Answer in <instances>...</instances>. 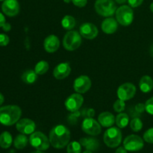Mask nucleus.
<instances>
[{
  "mask_svg": "<svg viewBox=\"0 0 153 153\" xmlns=\"http://www.w3.org/2000/svg\"><path fill=\"white\" fill-rule=\"evenodd\" d=\"M37 76L38 75L36 73L34 70H28L22 73V76H21V79H22L24 83L31 85V84H34L37 81Z\"/></svg>",
  "mask_w": 153,
  "mask_h": 153,
  "instance_id": "obj_22",
  "label": "nucleus"
},
{
  "mask_svg": "<svg viewBox=\"0 0 153 153\" xmlns=\"http://www.w3.org/2000/svg\"><path fill=\"white\" fill-rule=\"evenodd\" d=\"M143 140L148 143H153V128H149L143 134Z\"/></svg>",
  "mask_w": 153,
  "mask_h": 153,
  "instance_id": "obj_31",
  "label": "nucleus"
},
{
  "mask_svg": "<svg viewBox=\"0 0 153 153\" xmlns=\"http://www.w3.org/2000/svg\"><path fill=\"white\" fill-rule=\"evenodd\" d=\"M116 19L123 26L131 25L134 19V11L129 5H121L116 10Z\"/></svg>",
  "mask_w": 153,
  "mask_h": 153,
  "instance_id": "obj_6",
  "label": "nucleus"
},
{
  "mask_svg": "<svg viewBox=\"0 0 153 153\" xmlns=\"http://www.w3.org/2000/svg\"><path fill=\"white\" fill-rule=\"evenodd\" d=\"M129 125L130 128L134 132L140 131L142 129V128H143V122H142L140 118L137 117L133 118L131 120V122L129 123Z\"/></svg>",
  "mask_w": 153,
  "mask_h": 153,
  "instance_id": "obj_29",
  "label": "nucleus"
},
{
  "mask_svg": "<svg viewBox=\"0 0 153 153\" xmlns=\"http://www.w3.org/2000/svg\"><path fill=\"white\" fill-rule=\"evenodd\" d=\"M71 134L68 128L63 125L53 127L49 132L50 144L55 149H63L70 143Z\"/></svg>",
  "mask_w": 153,
  "mask_h": 153,
  "instance_id": "obj_1",
  "label": "nucleus"
},
{
  "mask_svg": "<svg viewBox=\"0 0 153 153\" xmlns=\"http://www.w3.org/2000/svg\"><path fill=\"white\" fill-rule=\"evenodd\" d=\"M82 145L79 142L72 141L68 143L67 148V153H81L82 152Z\"/></svg>",
  "mask_w": 153,
  "mask_h": 153,
  "instance_id": "obj_28",
  "label": "nucleus"
},
{
  "mask_svg": "<svg viewBox=\"0 0 153 153\" xmlns=\"http://www.w3.org/2000/svg\"><path fill=\"white\" fill-rule=\"evenodd\" d=\"M114 110L117 113H121V112L125 110L126 108V103L125 101L120 100V99H118L117 100L115 101V102L114 103Z\"/></svg>",
  "mask_w": 153,
  "mask_h": 153,
  "instance_id": "obj_30",
  "label": "nucleus"
},
{
  "mask_svg": "<svg viewBox=\"0 0 153 153\" xmlns=\"http://www.w3.org/2000/svg\"><path fill=\"white\" fill-rule=\"evenodd\" d=\"M82 35L76 31H69L63 38V46L68 51H74L79 49L82 44Z\"/></svg>",
  "mask_w": 153,
  "mask_h": 153,
  "instance_id": "obj_5",
  "label": "nucleus"
},
{
  "mask_svg": "<svg viewBox=\"0 0 153 153\" xmlns=\"http://www.w3.org/2000/svg\"><path fill=\"white\" fill-rule=\"evenodd\" d=\"M105 144L109 148H116L122 141V132L117 127H110L105 131L103 136Z\"/></svg>",
  "mask_w": 153,
  "mask_h": 153,
  "instance_id": "obj_4",
  "label": "nucleus"
},
{
  "mask_svg": "<svg viewBox=\"0 0 153 153\" xmlns=\"http://www.w3.org/2000/svg\"><path fill=\"white\" fill-rule=\"evenodd\" d=\"M91 85H92V82H91V79L88 76L82 75L75 79L74 83H73V88L76 93L81 94H85L91 89Z\"/></svg>",
  "mask_w": 153,
  "mask_h": 153,
  "instance_id": "obj_12",
  "label": "nucleus"
},
{
  "mask_svg": "<svg viewBox=\"0 0 153 153\" xmlns=\"http://www.w3.org/2000/svg\"><path fill=\"white\" fill-rule=\"evenodd\" d=\"M4 1V0H0V1Z\"/></svg>",
  "mask_w": 153,
  "mask_h": 153,
  "instance_id": "obj_47",
  "label": "nucleus"
},
{
  "mask_svg": "<svg viewBox=\"0 0 153 153\" xmlns=\"http://www.w3.org/2000/svg\"><path fill=\"white\" fill-rule=\"evenodd\" d=\"M136 87L133 84L126 82L118 88L117 94L118 99L123 100V101H128L134 97L136 94Z\"/></svg>",
  "mask_w": 153,
  "mask_h": 153,
  "instance_id": "obj_11",
  "label": "nucleus"
},
{
  "mask_svg": "<svg viewBox=\"0 0 153 153\" xmlns=\"http://www.w3.org/2000/svg\"><path fill=\"white\" fill-rule=\"evenodd\" d=\"M79 32L82 37L88 40H94L99 34L97 27L91 22H85L82 24L79 28Z\"/></svg>",
  "mask_w": 153,
  "mask_h": 153,
  "instance_id": "obj_14",
  "label": "nucleus"
},
{
  "mask_svg": "<svg viewBox=\"0 0 153 153\" xmlns=\"http://www.w3.org/2000/svg\"><path fill=\"white\" fill-rule=\"evenodd\" d=\"M31 153H45V152H43V151L37 150V151H34V152H31Z\"/></svg>",
  "mask_w": 153,
  "mask_h": 153,
  "instance_id": "obj_43",
  "label": "nucleus"
},
{
  "mask_svg": "<svg viewBox=\"0 0 153 153\" xmlns=\"http://www.w3.org/2000/svg\"><path fill=\"white\" fill-rule=\"evenodd\" d=\"M28 142V137H26V134H18L14 139L13 141V145H14L15 148L17 149H22L27 146Z\"/></svg>",
  "mask_w": 153,
  "mask_h": 153,
  "instance_id": "obj_26",
  "label": "nucleus"
},
{
  "mask_svg": "<svg viewBox=\"0 0 153 153\" xmlns=\"http://www.w3.org/2000/svg\"><path fill=\"white\" fill-rule=\"evenodd\" d=\"M21 115L22 110L16 105L0 107V123L6 126H13L19 120Z\"/></svg>",
  "mask_w": 153,
  "mask_h": 153,
  "instance_id": "obj_2",
  "label": "nucleus"
},
{
  "mask_svg": "<svg viewBox=\"0 0 153 153\" xmlns=\"http://www.w3.org/2000/svg\"><path fill=\"white\" fill-rule=\"evenodd\" d=\"M71 73V67L69 63L63 62L55 67L53 70L54 77L58 80H62L70 76Z\"/></svg>",
  "mask_w": 153,
  "mask_h": 153,
  "instance_id": "obj_16",
  "label": "nucleus"
},
{
  "mask_svg": "<svg viewBox=\"0 0 153 153\" xmlns=\"http://www.w3.org/2000/svg\"><path fill=\"white\" fill-rule=\"evenodd\" d=\"M69 1H71V0H64V1H66V2H69Z\"/></svg>",
  "mask_w": 153,
  "mask_h": 153,
  "instance_id": "obj_46",
  "label": "nucleus"
},
{
  "mask_svg": "<svg viewBox=\"0 0 153 153\" xmlns=\"http://www.w3.org/2000/svg\"><path fill=\"white\" fill-rule=\"evenodd\" d=\"M13 142L12 135L8 131H4L0 134V146L2 149H7L10 147Z\"/></svg>",
  "mask_w": 153,
  "mask_h": 153,
  "instance_id": "obj_23",
  "label": "nucleus"
},
{
  "mask_svg": "<svg viewBox=\"0 0 153 153\" xmlns=\"http://www.w3.org/2000/svg\"><path fill=\"white\" fill-rule=\"evenodd\" d=\"M123 146L127 151L129 152H137L140 150L144 146L143 140L138 135L131 134L124 139Z\"/></svg>",
  "mask_w": 153,
  "mask_h": 153,
  "instance_id": "obj_8",
  "label": "nucleus"
},
{
  "mask_svg": "<svg viewBox=\"0 0 153 153\" xmlns=\"http://www.w3.org/2000/svg\"><path fill=\"white\" fill-rule=\"evenodd\" d=\"M80 143L82 146L86 148L87 150L96 151L99 148V141L94 138H82Z\"/></svg>",
  "mask_w": 153,
  "mask_h": 153,
  "instance_id": "obj_21",
  "label": "nucleus"
},
{
  "mask_svg": "<svg viewBox=\"0 0 153 153\" xmlns=\"http://www.w3.org/2000/svg\"><path fill=\"white\" fill-rule=\"evenodd\" d=\"M84 103L83 96L79 93L73 94L66 100L65 108L68 111L76 112L80 109Z\"/></svg>",
  "mask_w": 153,
  "mask_h": 153,
  "instance_id": "obj_10",
  "label": "nucleus"
},
{
  "mask_svg": "<svg viewBox=\"0 0 153 153\" xmlns=\"http://www.w3.org/2000/svg\"><path fill=\"white\" fill-rule=\"evenodd\" d=\"M19 3L18 0H4L1 4V10L7 16L13 17L19 13Z\"/></svg>",
  "mask_w": 153,
  "mask_h": 153,
  "instance_id": "obj_15",
  "label": "nucleus"
},
{
  "mask_svg": "<svg viewBox=\"0 0 153 153\" xmlns=\"http://www.w3.org/2000/svg\"><path fill=\"white\" fill-rule=\"evenodd\" d=\"M145 109L146 111L149 114L153 115V97L149 98L145 103Z\"/></svg>",
  "mask_w": 153,
  "mask_h": 153,
  "instance_id": "obj_32",
  "label": "nucleus"
},
{
  "mask_svg": "<svg viewBox=\"0 0 153 153\" xmlns=\"http://www.w3.org/2000/svg\"><path fill=\"white\" fill-rule=\"evenodd\" d=\"M149 54H150L151 56L153 58V43L152 44V46H150V49H149Z\"/></svg>",
  "mask_w": 153,
  "mask_h": 153,
  "instance_id": "obj_42",
  "label": "nucleus"
},
{
  "mask_svg": "<svg viewBox=\"0 0 153 153\" xmlns=\"http://www.w3.org/2000/svg\"><path fill=\"white\" fill-rule=\"evenodd\" d=\"M82 131L87 134L91 136H97L101 133V125L98 121L91 117L85 118L82 124Z\"/></svg>",
  "mask_w": 153,
  "mask_h": 153,
  "instance_id": "obj_9",
  "label": "nucleus"
},
{
  "mask_svg": "<svg viewBox=\"0 0 153 153\" xmlns=\"http://www.w3.org/2000/svg\"><path fill=\"white\" fill-rule=\"evenodd\" d=\"M1 28H2L3 31H10V29H11V25H10V24L8 23V22H5Z\"/></svg>",
  "mask_w": 153,
  "mask_h": 153,
  "instance_id": "obj_37",
  "label": "nucleus"
},
{
  "mask_svg": "<svg viewBox=\"0 0 153 153\" xmlns=\"http://www.w3.org/2000/svg\"><path fill=\"white\" fill-rule=\"evenodd\" d=\"M94 8L99 15L107 18L116 13L117 5L113 0H97Z\"/></svg>",
  "mask_w": 153,
  "mask_h": 153,
  "instance_id": "obj_3",
  "label": "nucleus"
},
{
  "mask_svg": "<svg viewBox=\"0 0 153 153\" xmlns=\"http://www.w3.org/2000/svg\"><path fill=\"white\" fill-rule=\"evenodd\" d=\"M16 128L19 132L24 134H31L35 131V123L31 119L23 118L16 123Z\"/></svg>",
  "mask_w": 153,
  "mask_h": 153,
  "instance_id": "obj_13",
  "label": "nucleus"
},
{
  "mask_svg": "<svg viewBox=\"0 0 153 153\" xmlns=\"http://www.w3.org/2000/svg\"><path fill=\"white\" fill-rule=\"evenodd\" d=\"M83 153H93V152H92V151H90V150H86V151H85V152H84Z\"/></svg>",
  "mask_w": 153,
  "mask_h": 153,
  "instance_id": "obj_45",
  "label": "nucleus"
},
{
  "mask_svg": "<svg viewBox=\"0 0 153 153\" xmlns=\"http://www.w3.org/2000/svg\"><path fill=\"white\" fill-rule=\"evenodd\" d=\"M115 120L114 114L109 111H104L98 117V122L100 125L105 128H110L114 124Z\"/></svg>",
  "mask_w": 153,
  "mask_h": 153,
  "instance_id": "obj_19",
  "label": "nucleus"
},
{
  "mask_svg": "<svg viewBox=\"0 0 153 153\" xmlns=\"http://www.w3.org/2000/svg\"><path fill=\"white\" fill-rule=\"evenodd\" d=\"M150 7V10H151V11H152V13H153V2H152V3H151V4H150V7Z\"/></svg>",
  "mask_w": 153,
  "mask_h": 153,
  "instance_id": "obj_44",
  "label": "nucleus"
},
{
  "mask_svg": "<svg viewBox=\"0 0 153 153\" xmlns=\"http://www.w3.org/2000/svg\"><path fill=\"white\" fill-rule=\"evenodd\" d=\"M4 96H3L2 94L0 93V105H2V103L4 102Z\"/></svg>",
  "mask_w": 153,
  "mask_h": 153,
  "instance_id": "obj_41",
  "label": "nucleus"
},
{
  "mask_svg": "<svg viewBox=\"0 0 153 153\" xmlns=\"http://www.w3.org/2000/svg\"><path fill=\"white\" fill-rule=\"evenodd\" d=\"M115 153H127V150L125 149V147H123V146H120L119 148L117 149V150L115 151Z\"/></svg>",
  "mask_w": 153,
  "mask_h": 153,
  "instance_id": "obj_39",
  "label": "nucleus"
},
{
  "mask_svg": "<svg viewBox=\"0 0 153 153\" xmlns=\"http://www.w3.org/2000/svg\"><path fill=\"white\" fill-rule=\"evenodd\" d=\"M43 46L48 53H54L60 47V40L55 34H50L44 40Z\"/></svg>",
  "mask_w": 153,
  "mask_h": 153,
  "instance_id": "obj_17",
  "label": "nucleus"
},
{
  "mask_svg": "<svg viewBox=\"0 0 153 153\" xmlns=\"http://www.w3.org/2000/svg\"><path fill=\"white\" fill-rule=\"evenodd\" d=\"M29 143L37 150L45 151L50 146V141L46 134L41 131H34L29 137Z\"/></svg>",
  "mask_w": 153,
  "mask_h": 153,
  "instance_id": "obj_7",
  "label": "nucleus"
},
{
  "mask_svg": "<svg viewBox=\"0 0 153 153\" xmlns=\"http://www.w3.org/2000/svg\"><path fill=\"white\" fill-rule=\"evenodd\" d=\"M117 3L120 4H125L126 1H128V0H115Z\"/></svg>",
  "mask_w": 153,
  "mask_h": 153,
  "instance_id": "obj_40",
  "label": "nucleus"
},
{
  "mask_svg": "<svg viewBox=\"0 0 153 153\" xmlns=\"http://www.w3.org/2000/svg\"><path fill=\"white\" fill-rule=\"evenodd\" d=\"M102 30L107 34H112L117 31L118 28V22L117 19L112 17H107L101 25Z\"/></svg>",
  "mask_w": 153,
  "mask_h": 153,
  "instance_id": "obj_18",
  "label": "nucleus"
},
{
  "mask_svg": "<svg viewBox=\"0 0 153 153\" xmlns=\"http://www.w3.org/2000/svg\"><path fill=\"white\" fill-rule=\"evenodd\" d=\"M143 2V0H128V3L130 7H137L141 5Z\"/></svg>",
  "mask_w": 153,
  "mask_h": 153,
  "instance_id": "obj_34",
  "label": "nucleus"
},
{
  "mask_svg": "<svg viewBox=\"0 0 153 153\" xmlns=\"http://www.w3.org/2000/svg\"><path fill=\"white\" fill-rule=\"evenodd\" d=\"M5 22H6L5 17H4V15H3L2 13L0 12V28H1V27H2L3 25H4Z\"/></svg>",
  "mask_w": 153,
  "mask_h": 153,
  "instance_id": "obj_38",
  "label": "nucleus"
},
{
  "mask_svg": "<svg viewBox=\"0 0 153 153\" xmlns=\"http://www.w3.org/2000/svg\"><path fill=\"white\" fill-rule=\"evenodd\" d=\"M117 126L120 128H124L129 124V117L126 113H119L115 120Z\"/></svg>",
  "mask_w": 153,
  "mask_h": 153,
  "instance_id": "obj_25",
  "label": "nucleus"
},
{
  "mask_svg": "<svg viewBox=\"0 0 153 153\" xmlns=\"http://www.w3.org/2000/svg\"><path fill=\"white\" fill-rule=\"evenodd\" d=\"M75 6L79 7H85L88 3V0H71Z\"/></svg>",
  "mask_w": 153,
  "mask_h": 153,
  "instance_id": "obj_35",
  "label": "nucleus"
},
{
  "mask_svg": "<svg viewBox=\"0 0 153 153\" xmlns=\"http://www.w3.org/2000/svg\"><path fill=\"white\" fill-rule=\"evenodd\" d=\"M139 88L143 93H149L153 89V79L149 76H143L139 82Z\"/></svg>",
  "mask_w": 153,
  "mask_h": 153,
  "instance_id": "obj_20",
  "label": "nucleus"
},
{
  "mask_svg": "<svg viewBox=\"0 0 153 153\" xmlns=\"http://www.w3.org/2000/svg\"><path fill=\"white\" fill-rule=\"evenodd\" d=\"M10 39L5 34H0V46H6L9 43Z\"/></svg>",
  "mask_w": 153,
  "mask_h": 153,
  "instance_id": "obj_33",
  "label": "nucleus"
},
{
  "mask_svg": "<svg viewBox=\"0 0 153 153\" xmlns=\"http://www.w3.org/2000/svg\"><path fill=\"white\" fill-rule=\"evenodd\" d=\"M135 110L137 113H143L144 111H146V109H145V104H142V103L137 104V105L135 106Z\"/></svg>",
  "mask_w": 153,
  "mask_h": 153,
  "instance_id": "obj_36",
  "label": "nucleus"
},
{
  "mask_svg": "<svg viewBox=\"0 0 153 153\" xmlns=\"http://www.w3.org/2000/svg\"><path fill=\"white\" fill-rule=\"evenodd\" d=\"M61 25L65 30L71 31L76 26V19L71 15H65L61 20Z\"/></svg>",
  "mask_w": 153,
  "mask_h": 153,
  "instance_id": "obj_24",
  "label": "nucleus"
},
{
  "mask_svg": "<svg viewBox=\"0 0 153 153\" xmlns=\"http://www.w3.org/2000/svg\"><path fill=\"white\" fill-rule=\"evenodd\" d=\"M49 63L46 61H40L35 65L34 71L37 75H43L49 70Z\"/></svg>",
  "mask_w": 153,
  "mask_h": 153,
  "instance_id": "obj_27",
  "label": "nucleus"
}]
</instances>
